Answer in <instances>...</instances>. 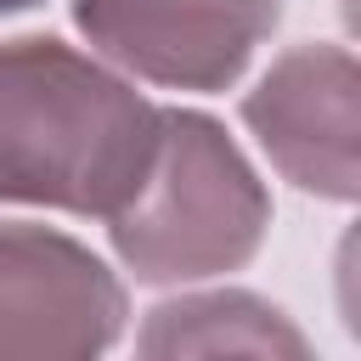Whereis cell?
Segmentation results:
<instances>
[{
  "label": "cell",
  "mask_w": 361,
  "mask_h": 361,
  "mask_svg": "<svg viewBox=\"0 0 361 361\" xmlns=\"http://www.w3.org/2000/svg\"><path fill=\"white\" fill-rule=\"evenodd\" d=\"M158 152V102L96 51L51 34L0 39V203L118 214Z\"/></svg>",
  "instance_id": "1"
},
{
  "label": "cell",
  "mask_w": 361,
  "mask_h": 361,
  "mask_svg": "<svg viewBox=\"0 0 361 361\" xmlns=\"http://www.w3.org/2000/svg\"><path fill=\"white\" fill-rule=\"evenodd\" d=\"M271 231V192L243 147L192 107H158V152L135 197L107 214L118 265L147 288L243 271Z\"/></svg>",
  "instance_id": "2"
},
{
  "label": "cell",
  "mask_w": 361,
  "mask_h": 361,
  "mask_svg": "<svg viewBox=\"0 0 361 361\" xmlns=\"http://www.w3.org/2000/svg\"><path fill=\"white\" fill-rule=\"evenodd\" d=\"M282 0H73L85 45L135 85L214 96L243 79Z\"/></svg>",
  "instance_id": "3"
},
{
  "label": "cell",
  "mask_w": 361,
  "mask_h": 361,
  "mask_svg": "<svg viewBox=\"0 0 361 361\" xmlns=\"http://www.w3.org/2000/svg\"><path fill=\"white\" fill-rule=\"evenodd\" d=\"M243 124L288 186L322 203L355 197L361 68L350 45L310 39L282 51L243 96Z\"/></svg>",
  "instance_id": "4"
},
{
  "label": "cell",
  "mask_w": 361,
  "mask_h": 361,
  "mask_svg": "<svg viewBox=\"0 0 361 361\" xmlns=\"http://www.w3.org/2000/svg\"><path fill=\"white\" fill-rule=\"evenodd\" d=\"M130 293L79 237L0 220V355H102L118 344Z\"/></svg>",
  "instance_id": "5"
},
{
  "label": "cell",
  "mask_w": 361,
  "mask_h": 361,
  "mask_svg": "<svg viewBox=\"0 0 361 361\" xmlns=\"http://www.w3.org/2000/svg\"><path fill=\"white\" fill-rule=\"evenodd\" d=\"M141 355H305V333L248 288H192L147 310Z\"/></svg>",
  "instance_id": "6"
},
{
  "label": "cell",
  "mask_w": 361,
  "mask_h": 361,
  "mask_svg": "<svg viewBox=\"0 0 361 361\" xmlns=\"http://www.w3.org/2000/svg\"><path fill=\"white\" fill-rule=\"evenodd\" d=\"M28 6H39V0H0V17H11V11H28Z\"/></svg>",
  "instance_id": "7"
}]
</instances>
